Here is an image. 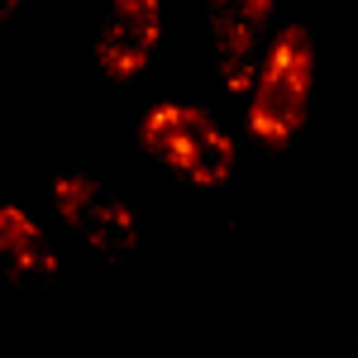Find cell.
Wrapping results in <instances>:
<instances>
[{
	"mask_svg": "<svg viewBox=\"0 0 358 358\" xmlns=\"http://www.w3.org/2000/svg\"><path fill=\"white\" fill-rule=\"evenodd\" d=\"M134 148L196 192H224L234 182V134L210 106L153 101L134 124Z\"/></svg>",
	"mask_w": 358,
	"mask_h": 358,
	"instance_id": "cell-1",
	"label": "cell"
},
{
	"mask_svg": "<svg viewBox=\"0 0 358 358\" xmlns=\"http://www.w3.org/2000/svg\"><path fill=\"white\" fill-rule=\"evenodd\" d=\"M315 101V38L306 20H282L268 38L263 72L244 96V129L258 148L282 153L306 134Z\"/></svg>",
	"mask_w": 358,
	"mask_h": 358,
	"instance_id": "cell-2",
	"label": "cell"
},
{
	"mask_svg": "<svg viewBox=\"0 0 358 358\" xmlns=\"http://www.w3.org/2000/svg\"><path fill=\"white\" fill-rule=\"evenodd\" d=\"M48 206H53L57 220L101 258H124L143 244L138 210L91 167H62L48 182Z\"/></svg>",
	"mask_w": 358,
	"mask_h": 358,
	"instance_id": "cell-3",
	"label": "cell"
},
{
	"mask_svg": "<svg viewBox=\"0 0 358 358\" xmlns=\"http://www.w3.org/2000/svg\"><path fill=\"white\" fill-rule=\"evenodd\" d=\"M273 10L277 0H206V57L229 101H244L263 72Z\"/></svg>",
	"mask_w": 358,
	"mask_h": 358,
	"instance_id": "cell-4",
	"label": "cell"
},
{
	"mask_svg": "<svg viewBox=\"0 0 358 358\" xmlns=\"http://www.w3.org/2000/svg\"><path fill=\"white\" fill-rule=\"evenodd\" d=\"M163 43V0H106L91 38V62L110 82H138Z\"/></svg>",
	"mask_w": 358,
	"mask_h": 358,
	"instance_id": "cell-5",
	"label": "cell"
},
{
	"mask_svg": "<svg viewBox=\"0 0 358 358\" xmlns=\"http://www.w3.org/2000/svg\"><path fill=\"white\" fill-rule=\"evenodd\" d=\"M62 273V258L48 244L34 210L0 201V287L15 292H48Z\"/></svg>",
	"mask_w": 358,
	"mask_h": 358,
	"instance_id": "cell-6",
	"label": "cell"
},
{
	"mask_svg": "<svg viewBox=\"0 0 358 358\" xmlns=\"http://www.w3.org/2000/svg\"><path fill=\"white\" fill-rule=\"evenodd\" d=\"M20 5H24V0H0V24H5V20H15V15H20Z\"/></svg>",
	"mask_w": 358,
	"mask_h": 358,
	"instance_id": "cell-7",
	"label": "cell"
}]
</instances>
